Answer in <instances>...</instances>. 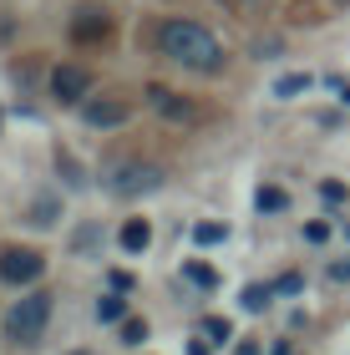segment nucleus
Masks as SVG:
<instances>
[{
  "label": "nucleus",
  "instance_id": "obj_1",
  "mask_svg": "<svg viewBox=\"0 0 350 355\" xmlns=\"http://www.w3.org/2000/svg\"><path fill=\"white\" fill-rule=\"evenodd\" d=\"M157 51H163L168 61H178V67L188 71H218L224 67V46L213 41L209 26L198 21H163V31H157Z\"/></svg>",
  "mask_w": 350,
  "mask_h": 355
},
{
  "label": "nucleus",
  "instance_id": "obj_11",
  "mask_svg": "<svg viewBox=\"0 0 350 355\" xmlns=\"http://www.w3.org/2000/svg\"><path fill=\"white\" fill-rule=\"evenodd\" d=\"M259 208L264 214H284V208H290V193L284 188H259Z\"/></svg>",
  "mask_w": 350,
  "mask_h": 355
},
{
  "label": "nucleus",
  "instance_id": "obj_2",
  "mask_svg": "<svg viewBox=\"0 0 350 355\" xmlns=\"http://www.w3.org/2000/svg\"><path fill=\"white\" fill-rule=\"evenodd\" d=\"M46 320H51V295L46 289H30L6 310V340L10 345H36L46 335Z\"/></svg>",
  "mask_w": 350,
  "mask_h": 355
},
{
  "label": "nucleus",
  "instance_id": "obj_16",
  "mask_svg": "<svg viewBox=\"0 0 350 355\" xmlns=\"http://www.w3.org/2000/svg\"><path fill=\"white\" fill-rule=\"evenodd\" d=\"M320 198H325V203H345L350 193H345V183H340V178H325V183H320Z\"/></svg>",
  "mask_w": 350,
  "mask_h": 355
},
{
  "label": "nucleus",
  "instance_id": "obj_10",
  "mask_svg": "<svg viewBox=\"0 0 350 355\" xmlns=\"http://www.w3.org/2000/svg\"><path fill=\"white\" fill-rule=\"evenodd\" d=\"M122 315H127L122 295H102V300H97V320H102V325H112V320H122Z\"/></svg>",
  "mask_w": 350,
  "mask_h": 355
},
{
  "label": "nucleus",
  "instance_id": "obj_8",
  "mask_svg": "<svg viewBox=\"0 0 350 355\" xmlns=\"http://www.w3.org/2000/svg\"><path fill=\"white\" fill-rule=\"evenodd\" d=\"M148 244H152V223H148V218H127V223H122V249H127V254H142Z\"/></svg>",
  "mask_w": 350,
  "mask_h": 355
},
{
  "label": "nucleus",
  "instance_id": "obj_4",
  "mask_svg": "<svg viewBox=\"0 0 350 355\" xmlns=\"http://www.w3.org/2000/svg\"><path fill=\"white\" fill-rule=\"evenodd\" d=\"M51 96H56V102H87V96H91V71L87 67H56L51 71Z\"/></svg>",
  "mask_w": 350,
  "mask_h": 355
},
{
  "label": "nucleus",
  "instance_id": "obj_14",
  "mask_svg": "<svg viewBox=\"0 0 350 355\" xmlns=\"http://www.w3.org/2000/svg\"><path fill=\"white\" fill-rule=\"evenodd\" d=\"M193 239H198V244H224V239H229V229H224V223H198V229H193Z\"/></svg>",
  "mask_w": 350,
  "mask_h": 355
},
{
  "label": "nucleus",
  "instance_id": "obj_15",
  "mask_svg": "<svg viewBox=\"0 0 350 355\" xmlns=\"http://www.w3.org/2000/svg\"><path fill=\"white\" fill-rule=\"evenodd\" d=\"M269 295H274L269 284H249V289H244V310H264V304H269Z\"/></svg>",
  "mask_w": 350,
  "mask_h": 355
},
{
  "label": "nucleus",
  "instance_id": "obj_3",
  "mask_svg": "<svg viewBox=\"0 0 350 355\" xmlns=\"http://www.w3.org/2000/svg\"><path fill=\"white\" fill-rule=\"evenodd\" d=\"M41 269H46V259L36 249H21V244L0 249V279H6V284H36Z\"/></svg>",
  "mask_w": 350,
  "mask_h": 355
},
{
  "label": "nucleus",
  "instance_id": "obj_21",
  "mask_svg": "<svg viewBox=\"0 0 350 355\" xmlns=\"http://www.w3.org/2000/svg\"><path fill=\"white\" fill-rule=\"evenodd\" d=\"M340 96H345V107H350V87H340Z\"/></svg>",
  "mask_w": 350,
  "mask_h": 355
},
{
  "label": "nucleus",
  "instance_id": "obj_22",
  "mask_svg": "<svg viewBox=\"0 0 350 355\" xmlns=\"http://www.w3.org/2000/svg\"><path fill=\"white\" fill-rule=\"evenodd\" d=\"M76 355H87V350H76Z\"/></svg>",
  "mask_w": 350,
  "mask_h": 355
},
{
  "label": "nucleus",
  "instance_id": "obj_5",
  "mask_svg": "<svg viewBox=\"0 0 350 355\" xmlns=\"http://www.w3.org/2000/svg\"><path fill=\"white\" fill-rule=\"evenodd\" d=\"M157 178H163L157 168H137V163H127V168H117L112 178H107V188L127 198V193H148V188H157Z\"/></svg>",
  "mask_w": 350,
  "mask_h": 355
},
{
  "label": "nucleus",
  "instance_id": "obj_13",
  "mask_svg": "<svg viewBox=\"0 0 350 355\" xmlns=\"http://www.w3.org/2000/svg\"><path fill=\"white\" fill-rule=\"evenodd\" d=\"M203 335H209V340H218V345H224L229 335H234V325H229L224 315H209V320H203Z\"/></svg>",
  "mask_w": 350,
  "mask_h": 355
},
{
  "label": "nucleus",
  "instance_id": "obj_12",
  "mask_svg": "<svg viewBox=\"0 0 350 355\" xmlns=\"http://www.w3.org/2000/svg\"><path fill=\"white\" fill-rule=\"evenodd\" d=\"M183 274H188V279H193L198 289H213V284H218V274H213L209 264H198V259H188V264H183Z\"/></svg>",
  "mask_w": 350,
  "mask_h": 355
},
{
  "label": "nucleus",
  "instance_id": "obj_20",
  "mask_svg": "<svg viewBox=\"0 0 350 355\" xmlns=\"http://www.w3.org/2000/svg\"><path fill=\"white\" fill-rule=\"evenodd\" d=\"M330 279H350V264H330Z\"/></svg>",
  "mask_w": 350,
  "mask_h": 355
},
{
  "label": "nucleus",
  "instance_id": "obj_19",
  "mask_svg": "<svg viewBox=\"0 0 350 355\" xmlns=\"http://www.w3.org/2000/svg\"><path fill=\"white\" fill-rule=\"evenodd\" d=\"M51 214H56V203L41 198V203H36V218H30V223H51Z\"/></svg>",
  "mask_w": 350,
  "mask_h": 355
},
{
  "label": "nucleus",
  "instance_id": "obj_7",
  "mask_svg": "<svg viewBox=\"0 0 350 355\" xmlns=\"http://www.w3.org/2000/svg\"><path fill=\"white\" fill-rule=\"evenodd\" d=\"M82 117H87V127H122L127 117H132V107L127 102H87Z\"/></svg>",
  "mask_w": 350,
  "mask_h": 355
},
{
  "label": "nucleus",
  "instance_id": "obj_18",
  "mask_svg": "<svg viewBox=\"0 0 350 355\" xmlns=\"http://www.w3.org/2000/svg\"><path fill=\"white\" fill-rule=\"evenodd\" d=\"M305 239H310V244H325V239H330V223H310Z\"/></svg>",
  "mask_w": 350,
  "mask_h": 355
},
{
  "label": "nucleus",
  "instance_id": "obj_17",
  "mask_svg": "<svg viewBox=\"0 0 350 355\" xmlns=\"http://www.w3.org/2000/svg\"><path fill=\"white\" fill-rule=\"evenodd\" d=\"M122 340H127V345L148 340V325H142V320H122Z\"/></svg>",
  "mask_w": 350,
  "mask_h": 355
},
{
  "label": "nucleus",
  "instance_id": "obj_6",
  "mask_svg": "<svg viewBox=\"0 0 350 355\" xmlns=\"http://www.w3.org/2000/svg\"><path fill=\"white\" fill-rule=\"evenodd\" d=\"M148 107L163 112L168 122H188V117H193V107H188L178 92H168V87H148Z\"/></svg>",
  "mask_w": 350,
  "mask_h": 355
},
{
  "label": "nucleus",
  "instance_id": "obj_9",
  "mask_svg": "<svg viewBox=\"0 0 350 355\" xmlns=\"http://www.w3.org/2000/svg\"><path fill=\"white\" fill-rule=\"evenodd\" d=\"M305 87H310V76H305V71H290V76H279V82H274V96L290 102V96H299Z\"/></svg>",
  "mask_w": 350,
  "mask_h": 355
}]
</instances>
